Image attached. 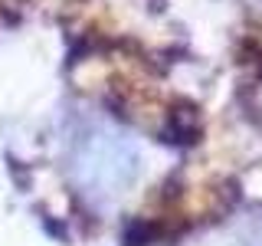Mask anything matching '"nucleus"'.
I'll return each mask as SVG.
<instances>
[{
  "label": "nucleus",
  "instance_id": "nucleus-1",
  "mask_svg": "<svg viewBox=\"0 0 262 246\" xmlns=\"http://www.w3.org/2000/svg\"><path fill=\"white\" fill-rule=\"evenodd\" d=\"M76 177L89 187V194H121V187L135 177V151L118 135L95 131L79 145Z\"/></svg>",
  "mask_w": 262,
  "mask_h": 246
}]
</instances>
